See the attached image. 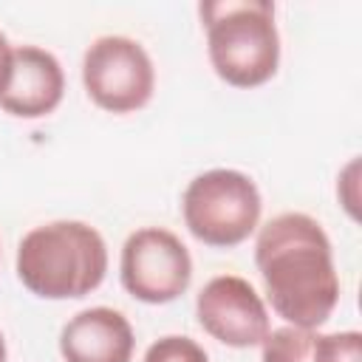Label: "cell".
Masks as SVG:
<instances>
[{
    "label": "cell",
    "mask_w": 362,
    "mask_h": 362,
    "mask_svg": "<svg viewBox=\"0 0 362 362\" xmlns=\"http://www.w3.org/2000/svg\"><path fill=\"white\" fill-rule=\"evenodd\" d=\"M107 243L85 221H48L28 229L17 246V280L40 300H79L107 274Z\"/></svg>",
    "instance_id": "obj_2"
},
{
    "label": "cell",
    "mask_w": 362,
    "mask_h": 362,
    "mask_svg": "<svg viewBox=\"0 0 362 362\" xmlns=\"http://www.w3.org/2000/svg\"><path fill=\"white\" fill-rule=\"evenodd\" d=\"M314 362H362V334L359 331H331L314 339Z\"/></svg>",
    "instance_id": "obj_11"
},
{
    "label": "cell",
    "mask_w": 362,
    "mask_h": 362,
    "mask_svg": "<svg viewBox=\"0 0 362 362\" xmlns=\"http://www.w3.org/2000/svg\"><path fill=\"white\" fill-rule=\"evenodd\" d=\"M263 215V198L252 175L215 167L198 173L181 195L187 232L212 249H235L249 240Z\"/></svg>",
    "instance_id": "obj_4"
},
{
    "label": "cell",
    "mask_w": 362,
    "mask_h": 362,
    "mask_svg": "<svg viewBox=\"0 0 362 362\" xmlns=\"http://www.w3.org/2000/svg\"><path fill=\"white\" fill-rule=\"evenodd\" d=\"M6 359H8V348H6V337L0 331V362H6Z\"/></svg>",
    "instance_id": "obj_15"
},
{
    "label": "cell",
    "mask_w": 362,
    "mask_h": 362,
    "mask_svg": "<svg viewBox=\"0 0 362 362\" xmlns=\"http://www.w3.org/2000/svg\"><path fill=\"white\" fill-rule=\"evenodd\" d=\"M195 320L226 348H257L272 331L266 300L240 274H215L195 297Z\"/></svg>",
    "instance_id": "obj_7"
},
{
    "label": "cell",
    "mask_w": 362,
    "mask_h": 362,
    "mask_svg": "<svg viewBox=\"0 0 362 362\" xmlns=\"http://www.w3.org/2000/svg\"><path fill=\"white\" fill-rule=\"evenodd\" d=\"M141 362H209V354L192 337L167 334V337H158L144 351V359Z\"/></svg>",
    "instance_id": "obj_12"
},
{
    "label": "cell",
    "mask_w": 362,
    "mask_h": 362,
    "mask_svg": "<svg viewBox=\"0 0 362 362\" xmlns=\"http://www.w3.org/2000/svg\"><path fill=\"white\" fill-rule=\"evenodd\" d=\"M88 99L116 116L141 110L156 90V68L147 48L124 34L96 37L82 54Z\"/></svg>",
    "instance_id": "obj_5"
},
{
    "label": "cell",
    "mask_w": 362,
    "mask_h": 362,
    "mask_svg": "<svg viewBox=\"0 0 362 362\" xmlns=\"http://www.w3.org/2000/svg\"><path fill=\"white\" fill-rule=\"evenodd\" d=\"M65 96V71L59 59L40 45H14V68L0 110L17 119H42Z\"/></svg>",
    "instance_id": "obj_8"
},
{
    "label": "cell",
    "mask_w": 362,
    "mask_h": 362,
    "mask_svg": "<svg viewBox=\"0 0 362 362\" xmlns=\"http://www.w3.org/2000/svg\"><path fill=\"white\" fill-rule=\"evenodd\" d=\"M337 195L351 221H359V158L354 156L337 175Z\"/></svg>",
    "instance_id": "obj_13"
},
{
    "label": "cell",
    "mask_w": 362,
    "mask_h": 362,
    "mask_svg": "<svg viewBox=\"0 0 362 362\" xmlns=\"http://www.w3.org/2000/svg\"><path fill=\"white\" fill-rule=\"evenodd\" d=\"M119 280L139 303H173L187 294L192 283V255L175 232L164 226H141L130 232L122 246Z\"/></svg>",
    "instance_id": "obj_6"
},
{
    "label": "cell",
    "mask_w": 362,
    "mask_h": 362,
    "mask_svg": "<svg viewBox=\"0 0 362 362\" xmlns=\"http://www.w3.org/2000/svg\"><path fill=\"white\" fill-rule=\"evenodd\" d=\"M255 266L272 311L297 328H320L339 305L331 238L308 212H280L255 238Z\"/></svg>",
    "instance_id": "obj_1"
},
{
    "label": "cell",
    "mask_w": 362,
    "mask_h": 362,
    "mask_svg": "<svg viewBox=\"0 0 362 362\" xmlns=\"http://www.w3.org/2000/svg\"><path fill=\"white\" fill-rule=\"evenodd\" d=\"M11 68H14V45H11L8 37L0 31V96H3L6 88H8Z\"/></svg>",
    "instance_id": "obj_14"
},
{
    "label": "cell",
    "mask_w": 362,
    "mask_h": 362,
    "mask_svg": "<svg viewBox=\"0 0 362 362\" xmlns=\"http://www.w3.org/2000/svg\"><path fill=\"white\" fill-rule=\"evenodd\" d=\"M133 325L110 305L82 308L59 331V356L65 362H133Z\"/></svg>",
    "instance_id": "obj_9"
},
{
    "label": "cell",
    "mask_w": 362,
    "mask_h": 362,
    "mask_svg": "<svg viewBox=\"0 0 362 362\" xmlns=\"http://www.w3.org/2000/svg\"><path fill=\"white\" fill-rule=\"evenodd\" d=\"M320 328L280 325L266 334L260 348V362H314V339Z\"/></svg>",
    "instance_id": "obj_10"
},
{
    "label": "cell",
    "mask_w": 362,
    "mask_h": 362,
    "mask_svg": "<svg viewBox=\"0 0 362 362\" xmlns=\"http://www.w3.org/2000/svg\"><path fill=\"white\" fill-rule=\"evenodd\" d=\"M206 57L218 79L252 90L280 68V31L269 0H212L198 6Z\"/></svg>",
    "instance_id": "obj_3"
}]
</instances>
